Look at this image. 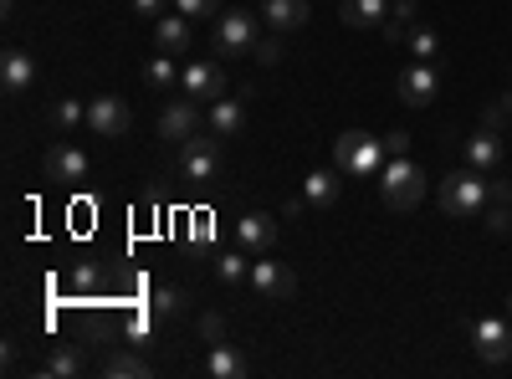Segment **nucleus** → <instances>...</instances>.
<instances>
[{
	"mask_svg": "<svg viewBox=\"0 0 512 379\" xmlns=\"http://www.w3.org/2000/svg\"><path fill=\"white\" fill-rule=\"evenodd\" d=\"M415 11H420V0H390V16H384V41H405L415 31Z\"/></svg>",
	"mask_w": 512,
	"mask_h": 379,
	"instance_id": "obj_23",
	"label": "nucleus"
},
{
	"mask_svg": "<svg viewBox=\"0 0 512 379\" xmlns=\"http://www.w3.org/2000/svg\"><path fill=\"white\" fill-rule=\"evenodd\" d=\"M251 292L262 303H292V292H297V277L282 267V262H251Z\"/></svg>",
	"mask_w": 512,
	"mask_h": 379,
	"instance_id": "obj_8",
	"label": "nucleus"
},
{
	"mask_svg": "<svg viewBox=\"0 0 512 379\" xmlns=\"http://www.w3.org/2000/svg\"><path fill=\"white\" fill-rule=\"evenodd\" d=\"M251 57L262 62V67H277V62L287 57V47H282V31H272V36H256V47H251Z\"/></svg>",
	"mask_w": 512,
	"mask_h": 379,
	"instance_id": "obj_30",
	"label": "nucleus"
},
{
	"mask_svg": "<svg viewBox=\"0 0 512 379\" xmlns=\"http://www.w3.org/2000/svg\"><path fill=\"white\" fill-rule=\"evenodd\" d=\"M175 11L200 21V16H221V0H175Z\"/></svg>",
	"mask_w": 512,
	"mask_h": 379,
	"instance_id": "obj_31",
	"label": "nucleus"
},
{
	"mask_svg": "<svg viewBox=\"0 0 512 379\" xmlns=\"http://www.w3.org/2000/svg\"><path fill=\"white\" fill-rule=\"evenodd\" d=\"M200 374H205V379H241V374H246V359H241L231 344H210Z\"/></svg>",
	"mask_w": 512,
	"mask_h": 379,
	"instance_id": "obj_20",
	"label": "nucleus"
},
{
	"mask_svg": "<svg viewBox=\"0 0 512 379\" xmlns=\"http://www.w3.org/2000/svg\"><path fill=\"white\" fill-rule=\"evenodd\" d=\"M98 282H103V267H98V262H82V267H72V287H77V292H93Z\"/></svg>",
	"mask_w": 512,
	"mask_h": 379,
	"instance_id": "obj_33",
	"label": "nucleus"
},
{
	"mask_svg": "<svg viewBox=\"0 0 512 379\" xmlns=\"http://www.w3.org/2000/svg\"><path fill=\"white\" fill-rule=\"evenodd\" d=\"M236 246L251 251V257H267V251L277 246V216H267V210H251V216L236 221Z\"/></svg>",
	"mask_w": 512,
	"mask_h": 379,
	"instance_id": "obj_10",
	"label": "nucleus"
},
{
	"mask_svg": "<svg viewBox=\"0 0 512 379\" xmlns=\"http://www.w3.org/2000/svg\"><path fill=\"white\" fill-rule=\"evenodd\" d=\"M338 195H344V170H313L308 180H303V200L308 205H318V210H328V205H338Z\"/></svg>",
	"mask_w": 512,
	"mask_h": 379,
	"instance_id": "obj_18",
	"label": "nucleus"
},
{
	"mask_svg": "<svg viewBox=\"0 0 512 379\" xmlns=\"http://www.w3.org/2000/svg\"><path fill=\"white\" fill-rule=\"evenodd\" d=\"M31 82H36V57L11 47L6 57H0V88H6L11 98H21V93H31Z\"/></svg>",
	"mask_w": 512,
	"mask_h": 379,
	"instance_id": "obj_13",
	"label": "nucleus"
},
{
	"mask_svg": "<svg viewBox=\"0 0 512 379\" xmlns=\"http://www.w3.org/2000/svg\"><path fill=\"white\" fill-rule=\"evenodd\" d=\"M180 93L195 98V103H216V98H226V67H221V62H210V57L190 62V67L180 72Z\"/></svg>",
	"mask_w": 512,
	"mask_h": 379,
	"instance_id": "obj_7",
	"label": "nucleus"
},
{
	"mask_svg": "<svg viewBox=\"0 0 512 379\" xmlns=\"http://www.w3.org/2000/svg\"><path fill=\"white\" fill-rule=\"evenodd\" d=\"M384 139H369V134H359V129H349V134H338L333 139V164L344 175H359V180H369V175H379L384 170Z\"/></svg>",
	"mask_w": 512,
	"mask_h": 379,
	"instance_id": "obj_3",
	"label": "nucleus"
},
{
	"mask_svg": "<svg viewBox=\"0 0 512 379\" xmlns=\"http://www.w3.org/2000/svg\"><path fill=\"white\" fill-rule=\"evenodd\" d=\"M466 164L482 170V175L502 170V139H497V129H477L472 139H466Z\"/></svg>",
	"mask_w": 512,
	"mask_h": 379,
	"instance_id": "obj_17",
	"label": "nucleus"
},
{
	"mask_svg": "<svg viewBox=\"0 0 512 379\" xmlns=\"http://www.w3.org/2000/svg\"><path fill=\"white\" fill-rule=\"evenodd\" d=\"M221 139L216 134H195V139H185L180 144V180H190V185H210V180H221Z\"/></svg>",
	"mask_w": 512,
	"mask_h": 379,
	"instance_id": "obj_5",
	"label": "nucleus"
},
{
	"mask_svg": "<svg viewBox=\"0 0 512 379\" xmlns=\"http://www.w3.org/2000/svg\"><path fill=\"white\" fill-rule=\"evenodd\" d=\"M384 154H390V159L410 154V134H390V139H384Z\"/></svg>",
	"mask_w": 512,
	"mask_h": 379,
	"instance_id": "obj_36",
	"label": "nucleus"
},
{
	"mask_svg": "<svg viewBox=\"0 0 512 379\" xmlns=\"http://www.w3.org/2000/svg\"><path fill=\"white\" fill-rule=\"evenodd\" d=\"M205 123H210V134H216V139H236L246 129V103L241 98H216Z\"/></svg>",
	"mask_w": 512,
	"mask_h": 379,
	"instance_id": "obj_19",
	"label": "nucleus"
},
{
	"mask_svg": "<svg viewBox=\"0 0 512 379\" xmlns=\"http://www.w3.org/2000/svg\"><path fill=\"white\" fill-rule=\"evenodd\" d=\"M379 200L390 205V210H415L425 200V170L400 154V159H384V170H379Z\"/></svg>",
	"mask_w": 512,
	"mask_h": 379,
	"instance_id": "obj_2",
	"label": "nucleus"
},
{
	"mask_svg": "<svg viewBox=\"0 0 512 379\" xmlns=\"http://www.w3.org/2000/svg\"><path fill=\"white\" fill-rule=\"evenodd\" d=\"M103 374H108V379H144V374H149V364H144L139 354H108Z\"/></svg>",
	"mask_w": 512,
	"mask_h": 379,
	"instance_id": "obj_27",
	"label": "nucleus"
},
{
	"mask_svg": "<svg viewBox=\"0 0 512 379\" xmlns=\"http://www.w3.org/2000/svg\"><path fill=\"white\" fill-rule=\"evenodd\" d=\"M466 333H472V349H477L482 364H507L512 359V318H472Z\"/></svg>",
	"mask_w": 512,
	"mask_h": 379,
	"instance_id": "obj_6",
	"label": "nucleus"
},
{
	"mask_svg": "<svg viewBox=\"0 0 512 379\" xmlns=\"http://www.w3.org/2000/svg\"><path fill=\"white\" fill-rule=\"evenodd\" d=\"M384 16H390V0H344L338 6L344 26H384Z\"/></svg>",
	"mask_w": 512,
	"mask_h": 379,
	"instance_id": "obj_21",
	"label": "nucleus"
},
{
	"mask_svg": "<svg viewBox=\"0 0 512 379\" xmlns=\"http://www.w3.org/2000/svg\"><path fill=\"white\" fill-rule=\"evenodd\" d=\"M190 292L180 287V282H164V287H154V298H149V308H154V318H180V313H190Z\"/></svg>",
	"mask_w": 512,
	"mask_h": 379,
	"instance_id": "obj_22",
	"label": "nucleus"
},
{
	"mask_svg": "<svg viewBox=\"0 0 512 379\" xmlns=\"http://www.w3.org/2000/svg\"><path fill=\"white\" fill-rule=\"evenodd\" d=\"M256 36H262V11H226V16H216L210 52L216 57H251Z\"/></svg>",
	"mask_w": 512,
	"mask_h": 379,
	"instance_id": "obj_4",
	"label": "nucleus"
},
{
	"mask_svg": "<svg viewBox=\"0 0 512 379\" xmlns=\"http://www.w3.org/2000/svg\"><path fill=\"white\" fill-rule=\"evenodd\" d=\"M246 257H251V251H241V246H236V251H221V257H216V277H221L226 287L246 282V277H251V262H246Z\"/></svg>",
	"mask_w": 512,
	"mask_h": 379,
	"instance_id": "obj_25",
	"label": "nucleus"
},
{
	"mask_svg": "<svg viewBox=\"0 0 512 379\" xmlns=\"http://www.w3.org/2000/svg\"><path fill=\"white\" fill-rule=\"evenodd\" d=\"M134 16H144V21H159V16H164V0H134Z\"/></svg>",
	"mask_w": 512,
	"mask_h": 379,
	"instance_id": "obj_35",
	"label": "nucleus"
},
{
	"mask_svg": "<svg viewBox=\"0 0 512 379\" xmlns=\"http://www.w3.org/2000/svg\"><path fill=\"white\" fill-rule=\"evenodd\" d=\"M128 123H134V113H128L123 98L103 93V98L88 103V129H93L98 139H123V134H128Z\"/></svg>",
	"mask_w": 512,
	"mask_h": 379,
	"instance_id": "obj_9",
	"label": "nucleus"
},
{
	"mask_svg": "<svg viewBox=\"0 0 512 379\" xmlns=\"http://www.w3.org/2000/svg\"><path fill=\"white\" fill-rule=\"evenodd\" d=\"M77 369H82V354L67 349V344H57V349L47 354V364H41V374H77Z\"/></svg>",
	"mask_w": 512,
	"mask_h": 379,
	"instance_id": "obj_29",
	"label": "nucleus"
},
{
	"mask_svg": "<svg viewBox=\"0 0 512 379\" xmlns=\"http://www.w3.org/2000/svg\"><path fill=\"white\" fill-rule=\"evenodd\" d=\"M492 200H502V205H512V185H507V180H492Z\"/></svg>",
	"mask_w": 512,
	"mask_h": 379,
	"instance_id": "obj_37",
	"label": "nucleus"
},
{
	"mask_svg": "<svg viewBox=\"0 0 512 379\" xmlns=\"http://www.w3.org/2000/svg\"><path fill=\"white\" fill-rule=\"evenodd\" d=\"M200 339L205 344H226V318L221 313H200Z\"/></svg>",
	"mask_w": 512,
	"mask_h": 379,
	"instance_id": "obj_32",
	"label": "nucleus"
},
{
	"mask_svg": "<svg viewBox=\"0 0 512 379\" xmlns=\"http://www.w3.org/2000/svg\"><path fill=\"white\" fill-rule=\"evenodd\" d=\"M144 82H149L154 93H175V88H180V67H175V57L154 52V57L144 62Z\"/></svg>",
	"mask_w": 512,
	"mask_h": 379,
	"instance_id": "obj_24",
	"label": "nucleus"
},
{
	"mask_svg": "<svg viewBox=\"0 0 512 379\" xmlns=\"http://www.w3.org/2000/svg\"><path fill=\"white\" fill-rule=\"evenodd\" d=\"M441 93V72H436V62H410L405 72H400V98L410 103V108H425Z\"/></svg>",
	"mask_w": 512,
	"mask_h": 379,
	"instance_id": "obj_11",
	"label": "nucleus"
},
{
	"mask_svg": "<svg viewBox=\"0 0 512 379\" xmlns=\"http://www.w3.org/2000/svg\"><path fill=\"white\" fill-rule=\"evenodd\" d=\"M487 231H497V236H507V231H512V205L492 200V210H487Z\"/></svg>",
	"mask_w": 512,
	"mask_h": 379,
	"instance_id": "obj_34",
	"label": "nucleus"
},
{
	"mask_svg": "<svg viewBox=\"0 0 512 379\" xmlns=\"http://www.w3.org/2000/svg\"><path fill=\"white\" fill-rule=\"evenodd\" d=\"M308 16H313V6L308 0H262V21L272 26V31H303L308 26Z\"/></svg>",
	"mask_w": 512,
	"mask_h": 379,
	"instance_id": "obj_16",
	"label": "nucleus"
},
{
	"mask_svg": "<svg viewBox=\"0 0 512 379\" xmlns=\"http://www.w3.org/2000/svg\"><path fill=\"white\" fill-rule=\"evenodd\" d=\"M0 11H6V16H11V11H16V0H0Z\"/></svg>",
	"mask_w": 512,
	"mask_h": 379,
	"instance_id": "obj_39",
	"label": "nucleus"
},
{
	"mask_svg": "<svg viewBox=\"0 0 512 379\" xmlns=\"http://www.w3.org/2000/svg\"><path fill=\"white\" fill-rule=\"evenodd\" d=\"M190 41H195V31H190V16H159L154 21V47L164 52V57H185L190 52Z\"/></svg>",
	"mask_w": 512,
	"mask_h": 379,
	"instance_id": "obj_14",
	"label": "nucleus"
},
{
	"mask_svg": "<svg viewBox=\"0 0 512 379\" xmlns=\"http://www.w3.org/2000/svg\"><path fill=\"white\" fill-rule=\"evenodd\" d=\"M507 129H512V123H507Z\"/></svg>",
	"mask_w": 512,
	"mask_h": 379,
	"instance_id": "obj_41",
	"label": "nucleus"
},
{
	"mask_svg": "<svg viewBox=\"0 0 512 379\" xmlns=\"http://www.w3.org/2000/svg\"><path fill=\"white\" fill-rule=\"evenodd\" d=\"M195 134H200V108H195V98H175V103L159 113V139L185 144V139H195Z\"/></svg>",
	"mask_w": 512,
	"mask_h": 379,
	"instance_id": "obj_12",
	"label": "nucleus"
},
{
	"mask_svg": "<svg viewBox=\"0 0 512 379\" xmlns=\"http://www.w3.org/2000/svg\"><path fill=\"white\" fill-rule=\"evenodd\" d=\"M405 47H410V62H436V52H441V36H436L431 26H415V31L405 36Z\"/></svg>",
	"mask_w": 512,
	"mask_h": 379,
	"instance_id": "obj_26",
	"label": "nucleus"
},
{
	"mask_svg": "<svg viewBox=\"0 0 512 379\" xmlns=\"http://www.w3.org/2000/svg\"><path fill=\"white\" fill-rule=\"evenodd\" d=\"M47 118H52V129H77V123H88V108H82L77 98H57Z\"/></svg>",
	"mask_w": 512,
	"mask_h": 379,
	"instance_id": "obj_28",
	"label": "nucleus"
},
{
	"mask_svg": "<svg viewBox=\"0 0 512 379\" xmlns=\"http://www.w3.org/2000/svg\"><path fill=\"white\" fill-rule=\"evenodd\" d=\"M47 180H57V185L88 180V154H82L77 144H57V149L47 154Z\"/></svg>",
	"mask_w": 512,
	"mask_h": 379,
	"instance_id": "obj_15",
	"label": "nucleus"
},
{
	"mask_svg": "<svg viewBox=\"0 0 512 379\" xmlns=\"http://www.w3.org/2000/svg\"><path fill=\"white\" fill-rule=\"evenodd\" d=\"M303 210H308V200L297 195V200H287V210H282V216H287V221H297V216H303Z\"/></svg>",
	"mask_w": 512,
	"mask_h": 379,
	"instance_id": "obj_38",
	"label": "nucleus"
},
{
	"mask_svg": "<svg viewBox=\"0 0 512 379\" xmlns=\"http://www.w3.org/2000/svg\"><path fill=\"white\" fill-rule=\"evenodd\" d=\"M492 200V180L482 175V170H456V175H446L441 180V210L451 221H472V216H482V205Z\"/></svg>",
	"mask_w": 512,
	"mask_h": 379,
	"instance_id": "obj_1",
	"label": "nucleus"
},
{
	"mask_svg": "<svg viewBox=\"0 0 512 379\" xmlns=\"http://www.w3.org/2000/svg\"><path fill=\"white\" fill-rule=\"evenodd\" d=\"M507 318H512V292H507Z\"/></svg>",
	"mask_w": 512,
	"mask_h": 379,
	"instance_id": "obj_40",
	"label": "nucleus"
}]
</instances>
